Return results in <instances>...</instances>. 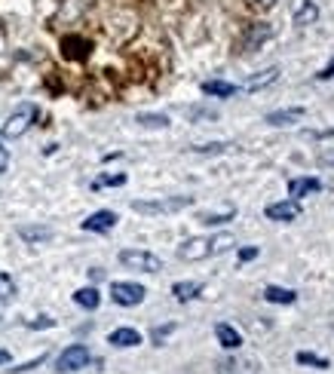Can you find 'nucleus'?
Instances as JSON below:
<instances>
[{
  "instance_id": "nucleus-1",
  "label": "nucleus",
  "mask_w": 334,
  "mask_h": 374,
  "mask_svg": "<svg viewBox=\"0 0 334 374\" xmlns=\"http://www.w3.org/2000/svg\"><path fill=\"white\" fill-rule=\"evenodd\" d=\"M237 242H233L230 233H218V236H193V239H187L184 246L178 248V258L181 261H206L212 258V255H221L227 252V248H233Z\"/></svg>"
},
{
  "instance_id": "nucleus-2",
  "label": "nucleus",
  "mask_w": 334,
  "mask_h": 374,
  "mask_svg": "<svg viewBox=\"0 0 334 374\" xmlns=\"http://www.w3.org/2000/svg\"><path fill=\"white\" fill-rule=\"evenodd\" d=\"M34 120H37V104H31V102L19 104V108L12 110V114L6 117V123H3V139L6 141L22 139V135L34 126Z\"/></svg>"
},
{
  "instance_id": "nucleus-3",
  "label": "nucleus",
  "mask_w": 334,
  "mask_h": 374,
  "mask_svg": "<svg viewBox=\"0 0 334 374\" xmlns=\"http://www.w3.org/2000/svg\"><path fill=\"white\" fill-rule=\"evenodd\" d=\"M193 206V196H169V200H135L132 209L139 215H172Z\"/></svg>"
},
{
  "instance_id": "nucleus-4",
  "label": "nucleus",
  "mask_w": 334,
  "mask_h": 374,
  "mask_svg": "<svg viewBox=\"0 0 334 374\" xmlns=\"http://www.w3.org/2000/svg\"><path fill=\"white\" fill-rule=\"evenodd\" d=\"M120 264L129 267V270H141V273H160L163 270V261L150 252H141V248H123Z\"/></svg>"
},
{
  "instance_id": "nucleus-5",
  "label": "nucleus",
  "mask_w": 334,
  "mask_h": 374,
  "mask_svg": "<svg viewBox=\"0 0 334 374\" xmlns=\"http://www.w3.org/2000/svg\"><path fill=\"white\" fill-rule=\"evenodd\" d=\"M89 365V350L83 344H71L62 350V356L56 359V371L62 374H71V371H80Z\"/></svg>"
},
{
  "instance_id": "nucleus-6",
  "label": "nucleus",
  "mask_w": 334,
  "mask_h": 374,
  "mask_svg": "<svg viewBox=\"0 0 334 374\" xmlns=\"http://www.w3.org/2000/svg\"><path fill=\"white\" fill-rule=\"evenodd\" d=\"M147 294V288L139 285V282H110V298L120 307H139Z\"/></svg>"
},
{
  "instance_id": "nucleus-7",
  "label": "nucleus",
  "mask_w": 334,
  "mask_h": 374,
  "mask_svg": "<svg viewBox=\"0 0 334 374\" xmlns=\"http://www.w3.org/2000/svg\"><path fill=\"white\" fill-rule=\"evenodd\" d=\"M80 227H83L86 233H108V231H114V227H117V212H110V209L93 212Z\"/></svg>"
},
{
  "instance_id": "nucleus-8",
  "label": "nucleus",
  "mask_w": 334,
  "mask_h": 374,
  "mask_svg": "<svg viewBox=\"0 0 334 374\" xmlns=\"http://www.w3.org/2000/svg\"><path fill=\"white\" fill-rule=\"evenodd\" d=\"M264 215L270 221H298L300 218V202L298 200H283V202H270L264 209Z\"/></svg>"
},
{
  "instance_id": "nucleus-9",
  "label": "nucleus",
  "mask_w": 334,
  "mask_h": 374,
  "mask_svg": "<svg viewBox=\"0 0 334 374\" xmlns=\"http://www.w3.org/2000/svg\"><path fill=\"white\" fill-rule=\"evenodd\" d=\"M322 190V181L319 178H291L288 181V196L291 200H304V196H313V194H319Z\"/></svg>"
},
{
  "instance_id": "nucleus-10",
  "label": "nucleus",
  "mask_w": 334,
  "mask_h": 374,
  "mask_svg": "<svg viewBox=\"0 0 334 374\" xmlns=\"http://www.w3.org/2000/svg\"><path fill=\"white\" fill-rule=\"evenodd\" d=\"M215 338H218V344L224 347V350H237V347H242V334L233 325H227V323L215 325Z\"/></svg>"
},
{
  "instance_id": "nucleus-11",
  "label": "nucleus",
  "mask_w": 334,
  "mask_h": 374,
  "mask_svg": "<svg viewBox=\"0 0 334 374\" xmlns=\"http://www.w3.org/2000/svg\"><path fill=\"white\" fill-rule=\"evenodd\" d=\"M22 236L28 246H37V242H49L52 239V227H43V224H28V227H19L16 231Z\"/></svg>"
},
{
  "instance_id": "nucleus-12",
  "label": "nucleus",
  "mask_w": 334,
  "mask_h": 374,
  "mask_svg": "<svg viewBox=\"0 0 334 374\" xmlns=\"http://www.w3.org/2000/svg\"><path fill=\"white\" fill-rule=\"evenodd\" d=\"M304 120V108H285V110H273L267 114V123L270 126H291V123Z\"/></svg>"
},
{
  "instance_id": "nucleus-13",
  "label": "nucleus",
  "mask_w": 334,
  "mask_h": 374,
  "mask_svg": "<svg viewBox=\"0 0 334 374\" xmlns=\"http://www.w3.org/2000/svg\"><path fill=\"white\" fill-rule=\"evenodd\" d=\"M108 344H114V347H139L141 334L135 331V328H114L110 338H108Z\"/></svg>"
},
{
  "instance_id": "nucleus-14",
  "label": "nucleus",
  "mask_w": 334,
  "mask_h": 374,
  "mask_svg": "<svg viewBox=\"0 0 334 374\" xmlns=\"http://www.w3.org/2000/svg\"><path fill=\"white\" fill-rule=\"evenodd\" d=\"M202 93L212 95V98H233L239 89L233 86V83H224V80H206L202 83Z\"/></svg>"
},
{
  "instance_id": "nucleus-15",
  "label": "nucleus",
  "mask_w": 334,
  "mask_h": 374,
  "mask_svg": "<svg viewBox=\"0 0 334 374\" xmlns=\"http://www.w3.org/2000/svg\"><path fill=\"white\" fill-rule=\"evenodd\" d=\"M276 77H279V68L273 65V68H267V71H261L258 77H252V80L246 83V93H258V89H264V86H270V83H276Z\"/></svg>"
},
{
  "instance_id": "nucleus-16",
  "label": "nucleus",
  "mask_w": 334,
  "mask_h": 374,
  "mask_svg": "<svg viewBox=\"0 0 334 374\" xmlns=\"http://www.w3.org/2000/svg\"><path fill=\"white\" fill-rule=\"evenodd\" d=\"M264 298L270 301V304H294V301H298V292H291V288H283V285H267Z\"/></svg>"
},
{
  "instance_id": "nucleus-17",
  "label": "nucleus",
  "mask_w": 334,
  "mask_h": 374,
  "mask_svg": "<svg viewBox=\"0 0 334 374\" xmlns=\"http://www.w3.org/2000/svg\"><path fill=\"white\" fill-rule=\"evenodd\" d=\"M74 304L83 307V310H95V307L102 304V294H98L95 288H77V292H74Z\"/></svg>"
},
{
  "instance_id": "nucleus-18",
  "label": "nucleus",
  "mask_w": 334,
  "mask_h": 374,
  "mask_svg": "<svg viewBox=\"0 0 334 374\" xmlns=\"http://www.w3.org/2000/svg\"><path fill=\"white\" fill-rule=\"evenodd\" d=\"M316 19H319V6L313 3V0H307V3L294 12V25H298V28H307V25H313Z\"/></svg>"
},
{
  "instance_id": "nucleus-19",
  "label": "nucleus",
  "mask_w": 334,
  "mask_h": 374,
  "mask_svg": "<svg viewBox=\"0 0 334 374\" xmlns=\"http://www.w3.org/2000/svg\"><path fill=\"white\" fill-rule=\"evenodd\" d=\"M200 292H202L200 282H175V285H172V294L178 301H193Z\"/></svg>"
},
{
  "instance_id": "nucleus-20",
  "label": "nucleus",
  "mask_w": 334,
  "mask_h": 374,
  "mask_svg": "<svg viewBox=\"0 0 334 374\" xmlns=\"http://www.w3.org/2000/svg\"><path fill=\"white\" fill-rule=\"evenodd\" d=\"M294 362H298V365H310V369H319V371L331 369V362H329V359L316 356V353H304V350H300L298 356H294Z\"/></svg>"
},
{
  "instance_id": "nucleus-21",
  "label": "nucleus",
  "mask_w": 334,
  "mask_h": 374,
  "mask_svg": "<svg viewBox=\"0 0 334 374\" xmlns=\"http://www.w3.org/2000/svg\"><path fill=\"white\" fill-rule=\"evenodd\" d=\"M126 185V175L117 172V175H102V178L93 181V190H102V187H123Z\"/></svg>"
},
{
  "instance_id": "nucleus-22",
  "label": "nucleus",
  "mask_w": 334,
  "mask_h": 374,
  "mask_svg": "<svg viewBox=\"0 0 334 374\" xmlns=\"http://www.w3.org/2000/svg\"><path fill=\"white\" fill-rule=\"evenodd\" d=\"M233 215H237V209H224V212H212V215H200L202 224H224V221H233Z\"/></svg>"
},
{
  "instance_id": "nucleus-23",
  "label": "nucleus",
  "mask_w": 334,
  "mask_h": 374,
  "mask_svg": "<svg viewBox=\"0 0 334 374\" xmlns=\"http://www.w3.org/2000/svg\"><path fill=\"white\" fill-rule=\"evenodd\" d=\"M267 37H270V28H267V25H261V28H252V31H248V40L242 43V47H246V49H252L254 43H258V47H261V43H264Z\"/></svg>"
},
{
  "instance_id": "nucleus-24",
  "label": "nucleus",
  "mask_w": 334,
  "mask_h": 374,
  "mask_svg": "<svg viewBox=\"0 0 334 374\" xmlns=\"http://www.w3.org/2000/svg\"><path fill=\"white\" fill-rule=\"evenodd\" d=\"M141 126H154V129H166L169 126V117L166 114H139Z\"/></svg>"
},
{
  "instance_id": "nucleus-25",
  "label": "nucleus",
  "mask_w": 334,
  "mask_h": 374,
  "mask_svg": "<svg viewBox=\"0 0 334 374\" xmlns=\"http://www.w3.org/2000/svg\"><path fill=\"white\" fill-rule=\"evenodd\" d=\"M16 294V282H12L6 273H0V301H10Z\"/></svg>"
},
{
  "instance_id": "nucleus-26",
  "label": "nucleus",
  "mask_w": 334,
  "mask_h": 374,
  "mask_svg": "<svg viewBox=\"0 0 334 374\" xmlns=\"http://www.w3.org/2000/svg\"><path fill=\"white\" fill-rule=\"evenodd\" d=\"M230 144H224V141H212V144H200V148H193L196 154H221V150H227Z\"/></svg>"
},
{
  "instance_id": "nucleus-27",
  "label": "nucleus",
  "mask_w": 334,
  "mask_h": 374,
  "mask_svg": "<svg viewBox=\"0 0 334 374\" xmlns=\"http://www.w3.org/2000/svg\"><path fill=\"white\" fill-rule=\"evenodd\" d=\"M40 362H47V353H40L37 359H31V362H25V365H16V369H10L12 374H19V371H31V369H37Z\"/></svg>"
},
{
  "instance_id": "nucleus-28",
  "label": "nucleus",
  "mask_w": 334,
  "mask_h": 374,
  "mask_svg": "<svg viewBox=\"0 0 334 374\" xmlns=\"http://www.w3.org/2000/svg\"><path fill=\"white\" fill-rule=\"evenodd\" d=\"M258 246H248V248H239V261H242V264H246V261H254V258H258Z\"/></svg>"
},
{
  "instance_id": "nucleus-29",
  "label": "nucleus",
  "mask_w": 334,
  "mask_h": 374,
  "mask_svg": "<svg viewBox=\"0 0 334 374\" xmlns=\"http://www.w3.org/2000/svg\"><path fill=\"white\" fill-rule=\"evenodd\" d=\"M331 77H334V58H331L329 65H325L322 71H319V74H316V80H331Z\"/></svg>"
},
{
  "instance_id": "nucleus-30",
  "label": "nucleus",
  "mask_w": 334,
  "mask_h": 374,
  "mask_svg": "<svg viewBox=\"0 0 334 374\" xmlns=\"http://www.w3.org/2000/svg\"><path fill=\"white\" fill-rule=\"evenodd\" d=\"M52 325H56V319H49V316H40L34 323H28V328H52Z\"/></svg>"
},
{
  "instance_id": "nucleus-31",
  "label": "nucleus",
  "mask_w": 334,
  "mask_h": 374,
  "mask_svg": "<svg viewBox=\"0 0 334 374\" xmlns=\"http://www.w3.org/2000/svg\"><path fill=\"white\" fill-rule=\"evenodd\" d=\"M6 166H10V150H6L3 144H0V175L6 172Z\"/></svg>"
},
{
  "instance_id": "nucleus-32",
  "label": "nucleus",
  "mask_w": 334,
  "mask_h": 374,
  "mask_svg": "<svg viewBox=\"0 0 334 374\" xmlns=\"http://www.w3.org/2000/svg\"><path fill=\"white\" fill-rule=\"evenodd\" d=\"M169 331H175V325H166V328H156V331H154V340H156V344H160V340L163 338H166V334Z\"/></svg>"
},
{
  "instance_id": "nucleus-33",
  "label": "nucleus",
  "mask_w": 334,
  "mask_h": 374,
  "mask_svg": "<svg viewBox=\"0 0 334 374\" xmlns=\"http://www.w3.org/2000/svg\"><path fill=\"white\" fill-rule=\"evenodd\" d=\"M187 114H191V117H208V120H212L215 110H187Z\"/></svg>"
},
{
  "instance_id": "nucleus-34",
  "label": "nucleus",
  "mask_w": 334,
  "mask_h": 374,
  "mask_svg": "<svg viewBox=\"0 0 334 374\" xmlns=\"http://www.w3.org/2000/svg\"><path fill=\"white\" fill-rule=\"evenodd\" d=\"M319 163H325V166L331 163V166H334V154H319Z\"/></svg>"
},
{
  "instance_id": "nucleus-35",
  "label": "nucleus",
  "mask_w": 334,
  "mask_h": 374,
  "mask_svg": "<svg viewBox=\"0 0 334 374\" xmlns=\"http://www.w3.org/2000/svg\"><path fill=\"white\" fill-rule=\"evenodd\" d=\"M0 365H10V353L0 350Z\"/></svg>"
},
{
  "instance_id": "nucleus-36",
  "label": "nucleus",
  "mask_w": 334,
  "mask_h": 374,
  "mask_svg": "<svg viewBox=\"0 0 334 374\" xmlns=\"http://www.w3.org/2000/svg\"><path fill=\"white\" fill-rule=\"evenodd\" d=\"M261 3H273V0H261Z\"/></svg>"
}]
</instances>
